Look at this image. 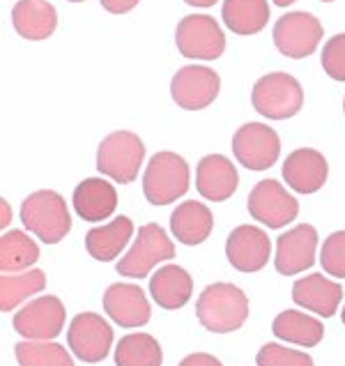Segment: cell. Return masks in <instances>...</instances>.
<instances>
[{
  "label": "cell",
  "instance_id": "cell-32",
  "mask_svg": "<svg viewBox=\"0 0 345 366\" xmlns=\"http://www.w3.org/2000/svg\"><path fill=\"white\" fill-rule=\"evenodd\" d=\"M320 263L329 277L345 279V231L331 233L325 242H322Z\"/></svg>",
  "mask_w": 345,
  "mask_h": 366
},
{
  "label": "cell",
  "instance_id": "cell-38",
  "mask_svg": "<svg viewBox=\"0 0 345 366\" xmlns=\"http://www.w3.org/2000/svg\"><path fill=\"white\" fill-rule=\"evenodd\" d=\"M292 3H295V0H274V5H279V7H288Z\"/></svg>",
  "mask_w": 345,
  "mask_h": 366
},
{
  "label": "cell",
  "instance_id": "cell-40",
  "mask_svg": "<svg viewBox=\"0 0 345 366\" xmlns=\"http://www.w3.org/2000/svg\"><path fill=\"white\" fill-rule=\"evenodd\" d=\"M69 3H83V0H69Z\"/></svg>",
  "mask_w": 345,
  "mask_h": 366
},
{
  "label": "cell",
  "instance_id": "cell-36",
  "mask_svg": "<svg viewBox=\"0 0 345 366\" xmlns=\"http://www.w3.org/2000/svg\"><path fill=\"white\" fill-rule=\"evenodd\" d=\"M0 210H3V219H0V226L7 228L9 222H12V210H9V205L5 201H0Z\"/></svg>",
  "mask_w": 345,
  "mask_h": 366
},
{
  "label": "cell",
  "instance_id": "cell-30",
  "mask_svg": "<svg viewBox=\"0 0 345 366\" xmlns=\"http://www.w3.org/2000/svg\"><path fill=\"white\" fill-rule=\"evenodd\" d=\"M14 355L19 366H74L71 355L54 341H21Z\"/></svg>",
  "mask_w": 345,
  "mask_h": 366
},
{
  "label": "cell",
  "instance_id": "cell-37",
  "mask_svg": "<svg viewBox=\"0 0 345 366\" xmlns=\"http://www.w3.org/2000/svg\"><path fill=\"white\" fill-rule=\"evenodd\" d=\"M186 5H194V7H212L216 0H184Z\"/></svg>",
  "mask_w": 345,
  "mask_h": 366
},
{
  "label": "cell",
  "instance_id": "cell-16",
  "mask_svg": "<svg viewBox=\"0 0 345 366\" xmlns=\"http://www.w3.org/2000/svg\"><path fill=\"white\" fill-rule=\"evenodd\" d=\"M104 311L120 327H143L150 322V302L136 284H113L104 292Z\"/></svg>",
  "mask_w": 345,
  "mask_h": 366
},
{
  "label": "cell",
  "instance_id": "cell-26",
  "mask_svg": "<svg viewBox=\"0 0 345 366\" xmlns=\"http://www.w3.org/2000/svg\"><path fill=\"white\" fill-rule=\"evenodd\" d=\"M221 19L235 35H256L267 26V0H224Z\"/></svg>",
  "mask_w": 345,
  "mask_h": 366
},
{
  "label": "cell",
  "instance_id": "cell-4",
  "mask_svg": "<svg viewBox=\"0 0 345 366\" xmlns=\"http://www.w3.org/2000/svg\"><path fill=\"white\" fill-rule=\"evenodd\" d=\"M251 104L260 116L269 120H288L297 116L304 107V90L295 76L286 74V71H271L256 81Z\"/></svg>",
  "mask_w": 345,
  "mask_h": 366
},
{
  "label": "cell",
  "instance_id": "cell-6",
  "mask_svg": "<svg viewBox=\"0 0 345 366\" xmlns=\"http://www.w3.org/2000/svg\"><path fill=\"white\" fill-rule=\"evenodd\" d=\"M175 258V244L169 239L159 224H145L139 228V237L134 239L131 249L120 258L118 274L129 279H143L161 260Z\"/></svg>",
  "mask_w": 345,
  "mask_h": 366
},
{
  "label": "cell",
  "instance_id": "cell-9",
  "mask_svg": "<svg viewBox=\"0 0 345 366\" xmlns=\"http://www.w3.org/2000/svg\"><path fill=\"white\" fill-rule=\"evenodd\" d=\"M249 214L267 228H284L295 222L299 203L276 180H260L246 198Z\"/></svg>",
  "mask_w": 345,
  "mask_h": 366
},
{
  "label": "cell",
  "instance_id": "cell-35",
  "mask_svg": "<svg viewBox=\"0 0 345 366\" xmlns=\"http://www.w3.org/2000/svg\"><path fill=\"white\" fill-rule=\"evenodd\" d=\"M180 366H224L219 362L214 355H207V352H194L189 357H184L180 362Z\"/></svg>",
  "mask_w": 345,
  "mask_h": 366
},
{
  "label": "cell",
  "instance_id": "cell-39",
  "mask_svg": "<svg viewBox=\"0 0 345 366\" xmlns=\"http://www.w3.org/2000/svg\"><path fill=\"white\" fill-rule=\"evenodd\" d=\"M341 320H343V325H345V307H343V311H341Z\"/></svg>",
  "mask_w": 345,
  "mask_h": 366
},
{
  "label": "cell",
  "instance_id": "cell-41",
  "mask_svg": "<svg viewBox=\"0 0 345 366\" xmlns=\"http://www.w3.org/2000/svg\"><path fill=\"white\" fill-rule=\"evenodd\" d=\"M322 3H331V0H322Z\"/></svg>",
  "mask_w": 345,
  "mask_h": 366
},
{
  "label": "cell",
  "instance_id": "cell-13",
  "mask_svg": "<svg viewBox=\"0 0 345 366\" xmlns=\"http://www.w3.org/2000/svg\"><path fill=\"white\" fill-rule=\"evenodd\" d=\"M322 39V24L311 12H290L274 26V44L288 58H306Z\"/></svg>",
  "mask_w": 345,
  "mask_h": 366
},
{
  "label": "cell",
  "instance_id": "cell-2",
  "mask_svg": "<svg viewBox=\"0 0 345 366\" xmlns=\"http://www.w3.org/2000/svg\"><path fill=\"white\" fill-rule=\"evenodd\" d=\"M21 224L28 228V233L37 235L41 242L58 244L69 233L71 217L65 198L54 189H41L30 194L21 203Z\"/></svg>",
  "mask_w": 345,
  "mask_h": 366
},
{
  "label": "cell",
  "instance_id": "cell-20",
  "mask_svg": "<svg viewBox=\"0 0 345 366\" xmlns=\"http://www.w3.org/2000/svg\"><path fill=\"white\" fill-rule=\"evenodd\" d=\"M71 203L83 222H104L118 207V192L104 177H88L74 189Z\"/></svg>",
  "mask_w": 345,
  "mask_h": 366
},
{
  "label": "cell",
  "instance_id": "cell-5",
  "mask_svg": "<svg viewBox=\"0 0 345 366\" xmlns=\"http://www.w3.org/2000/svg\"><path fill=\"white\" fill-rule=\"evenodd\" d=\"M145 159V145L134 132H113L97 148V171L118 184H131Z\"/></svg>",
  "mask_w": 345,
  "mask_h": 366
},
{
  "label": "cell",
  "instance_id": "cell-11",
  "mask_svg": "<svg viewBox=\"0 0 345 366\" xmlns=\"http://www.w3.org/2000/svg\"><path fill=\"white\" fill-rule=\"evenodd\" d=\"M221 79L205 65L182 67L171 81V97L184 111H201L216 99Z\"/></svg>",
  "mask_w": 345,
  "mask_h": 366
},
{
  "label": "cell",
  "instance_id": "cell-29",
  "mask_svg": "<svg viewBox=\"0 0 345 366\" xmlns=\"http://www.w3.org/2000/svg\"><path fill=\"white\" fill-rule=\"evenodd\" d=\"M39 258V247L24 231H7L0 237V269L21 272L35 265Z\"/></svg>",
  "mask_w": 345,
  "mask_h": 366
},
{
  "label": "cell",
  "instance_id": "cell-23",
  "mask_svg": "<svg viewBox=\"0 0 345 366\" xmlns=\"http://www.w3.org/2000/svg\"><path fill=\"white\" fill-rule=\"evenodd\" d=\"M214 228L212 210L205 203L198 201H184L173 210L171 214V231L175 239H180L182 244H201L210 237Z\"/></svg>",
  "mask_w": 345,
  "mask_h": 366
},
{
  "label": "cell",
  "instance_id": "cell-42",
  "mask_svg": "<svg viewBox=\"0 0 345 366\" xmlns=\"http://www.w3.org/2000/svg\"><path fill=\"white\" fill-rule=\"evenodd\" d=\"M343 111H345V99H343Z\"/></svg>",
  "mask_w": 345,
  "mask_h": 366
},
{
  "label": "cell",
  "instance_id": "cell-3",
  "mask_svg": "<svg viewBox=\"0 0 345 366\" xmlns=\"http://www.w3.org/2000/svg\"><path fill=\"white\" fill-rule=\"evenodd\" d=\"M189 164L175 152H156L143 175V194L152 205L175 203L189 192Z\"/></svg>",
  "mask_w": 345,
  "mask_h": 366
},
{
  "label": "cell",
  "instance_id": "cell-15",
  "mask_svg": "<svg viewBox=\"0 0 345 366\" xmlns=\"http://www.w3.org/2000/svg\"><path fill=\"white\" fill-rule=\"evenodd\" d=\"M316 249H318V231L309 224H299L276 239L274 265L286 277L299 274V272L309 269L316 263Z\"/></svg>",
  "mask_w": 345,
  "mask_h": 366
},
{
  "label": "cell",
  "instance_id": "cell-12",
  "mask_svg": "<svg viewBox=\"0 0 345 366\" xmlns=\"http://www.w3.org/2000/svg\"><path fill=\"white\" fill-rule=\"evenodd\" d=\"M67 343L81 362L97 364L106 360L113 346V330L99 313H79L69 325Z\"/></svg>",
  "mask_w": 345,
  "mask_h": 366
},
{
  "label": "cell",
  "instance_id": "cell-19",
  "mask_svg": "<svg viewBox=\"0 0 345 366\" xmlns=\"http://www.w3.org/2000/svg\"><path fill=\"white\" fill-rule=\"evenodd\" d=\"M341 297V284L322 274H309L304 279H297L295 286H292V302L311 313H318L322 318H331L336 313Z\"/></svg>",
  "mask_w": 345,
  "mask_h": 366
},
{
  "label": "cell",
  "instance_id": "cell-31",
  "mask_svg": "<svg viewBox=\"0 0 345 366\" xmlns=\"http://www.w3.org/2000/svg\"><path fill=\"white\" fill-rule=\"evenodd\" d=\"M258 366H316L309 352L290 350L279 343H265L256 355Z\"/></svg>",
  "mask_w": 345,
  "mask_h": 366
},
{
  "label": "cell",
  "instance_id": "cell-33",
  "mask_svg": "<svg viewBox=\"0 0 345 366\" xmlns=\"http://www.w3.org/2000/svg\"><path fill=\"white\" fill-rule=\"evenodd\" d=\"M320 60H322V69L334 81H345V33L327 39V44L322 46Z\"/></svg>",
  "mask_w": 345,
  "mask_h": 366
},
{
  "label": "cell",
  "instance_id": "cell-22",
  "mask_svg": "<svg viewBox=\"0 0 345 366\" xmlns=\"http://www.w3.org/2000/svg\"><path fill=\"white\" fill-rule=\"evenodd\" d=\"M194 279L180 265H164L150 277V295L161 309H182L191 300Z\"/></svg>",
  "mask_w": 345,
  "mask_h": 366
},
{
  "label": "cell",
  "instance_id": "cell-24",
  "mask_svg": "<svg viewBox=\"0 0 345 366\" xmlns=\"http://www.w3.org/2000/svg\"><path fill=\"white\" fill-rule=\"evenodd\" d=\"M134 235V224L129 217H118L106 226H97L88 231L86 235V249L88 254L99 260V263H109V260L118 258L120 251L127 247V242Z\"/></svg>",
  "mask_w": 345,
  "mask_h": 366
},
{
  "label": "cell",
  "instance_id": "cell-28",
  "mask_svg": "<svg viewBox=\"0 0 345 366\" xmlns=\"http://www.w3.org/2000/svg\"><path fill=\"white\" fill-rule=\"evenodd\" d=\"M46 288V277L41 269H30L24 274H14V272H3L0 277V309L5 313L16 309L21 302L37 295Z\"/></svg>",
  "mask_w": 345,
  "mask_h": 366
},
{
  "label": "cell",
  "instance_id": "cell-10",
  "mask_svg": "<svg viewBox=\"0 0 345 366\" xmlns=\"http://www.w3.org/2000/svg\"><path fill=\"white\" fill-rule=\"evenodd\" d=\"M65 305L54 295H41L21 309L12 325L28 341H51L65 327Z\"/></svg>",
  "mask_w": 345,
  "mask_h": 366
},
{
  "label": "cell",
  "instance_id": "cell-25",
  "mask_svg": "<svg viewBox=\"0 0 345 366\" xmlns=\"http://www.w3.org/2000/svg\"><path fill=\"white\" fill-rule=\"evenodd\" d=\"M271 332H274L281 341L297 343V346H304V348L318 346L322 337H325V327H322V322L318 318L309 316V313L295 311V309L279 313L274 322H271Z\"/></svg>",
  "mask_w": 345,
  "mask_h": 366
},
{
  "label": "cell",
  "instance_id": "cell-7",
  "mask_svg": "<svg viewBox=\"0 0 345 366\" xmlns=\"http://www.w3.org/2000/svg\"><path fill=\"white\" fill-rule=\"evenodd\" d=\"M177 51L191 60H216L226 51V37L221 26L207 14L184 16L175 30Z\"/></svg>",
  "mask_w": 345,
  "mask_h": 366
},
{
  "label": "cell",
  "instance_id": "cell-17",
  "mask_svg": "<svg viewBox=\"0 0 345 366\" xmlns=\"http://www.w3.org/2000/svg\"><path fill=\"white\" fill-rule=\"evenodd\" d=\"M239 175L235 164L224 154H207L196 166V189L212 203L228 201L237 192Z\"/></svg>",
  "mask_w": 345,
  "mask_h": 366
},
{
  "label": "cell",
  "instance_id": "cell-21",
  "mask_svg": "<svg viewBox=\"0 0 345 366\" xmlns=\"http://www.w3.org/2000/svg\"><path fill=\"white\" fill-rule=\"evenodd\" d=\"M14 30L24 39H46L58 28V12L49 0H19L12 7Z\"/></svg>",
  "mask_w": 345,
  "mask_h": 366
},
{
  "label": "cell",
  "instance_id": "cell-1",
  "mask_svg": "<svg viewBox=\"0 0 345 366\" xmlns=\"http://www.w3.org/2000/svg\"><path fill=\"white\" fill-rule=\"evenodd\" d=\"M196 316L205 330L214 334L235 332L249 318V297L233 284H212L198 297Z\"/></svg>",
  "mask_w": 345,
  "mask_h": 366
},
{
  "label": "cell",
  "instance_id": "cell-27",
  "mask_svg": "<svg viewBox=\"0 0 345 366\" xmlns=\"http://www.w3.org/2000/svg\"><path fill=\"white\" fill-rule=\"evenodd\" d=\"M164 352L159 341L150 334L134 332L122 337L115 348V364L118 366H161Z\"/></svg>",
  "mask_w": 345,
  "mask_h": 366
},
{
  "label": "cell",
  "instance_id": "cell-8",
  "mask_svg": "<svg viewBox=\"0 0 345 366\" xmlns=\"http://www.w3.org/2000/svg\"><path fill=\"white\" fill-rule=\"evenodd\" d=\"M233 154L249 171H267L281 154V139L263 122H246L233 136Z\"/></svg>",
  "mask_w": 345,
  "mask_h": 366
},
{
  "label": "cell",
  "instance_id": "cell-14",
  "mask_svg": "<svg viewBox=\"0 0 345 366\" xmlns=\"http://www.w3.org/2000/svg\"><path fill=\"white\" fill-rule=\"evenodd\" d=\"M271 242L258 226H237L226 239V258L239 272H260L269 260Z\"/></svg>",
  "mask_w": 345,
  "mask_h": 366
},
{
  "label": "cell",
  "instance_id": "cell-18",
  "mask_svg": "<svg viewBox=\"0 0 345 366\" xmlns=\"http://www.w3.org/2000/svg\"><path fill=\"white\" fill-rule=\"evenodd\" d=\"M327 159L313 148H299L290 152L284 162V180L297 194H316L327 182Z\"/></svg>",
  "mask_w": 345,
  "mask_h": 366
},
{
  "label": "cell",
  "instance_id": "cell-34",
  "mask_svg": "<svg viewBox=\"0 0 345 366\" xmlns=\"http://www.w3.org/2000/svg\"><path fill=\"white\" fill-rule=\"evenodd\" d=\"M99 3L111 14H127L139 5V0H99Z\"/></svg>",
  "mask_w": 345,
  "mask_h": 366
}]
</instances>
